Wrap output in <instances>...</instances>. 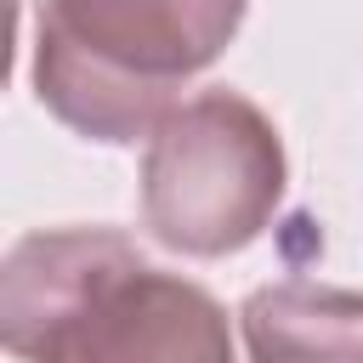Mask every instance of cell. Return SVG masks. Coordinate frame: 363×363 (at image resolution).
<instances>
[{"instance_id":"277c9868","label":"cell","mask_w":363,"mask_h":363,"mask_svg":"<svg viewBox=\"0 0 363 363\" xmlns=\"http://www.w3.org/2000/svg\"><path fill=\"white\" fill-rule=\"evenodd\" d=\"M79 363H233V329L204 284L136 267L96 312Z\"/></svg>"},{"instance_id":"3957f363","label":"cell","mask_w":363,"mask_h":363,"mask_svg":"<svg viewBox=\"0 0 363 363\" xmlns=\"http://www.w3.org/2000/svg\"><path fill=\"white\" fill-rule=\"evenodd\" d=\"M147 267L113 227H40L11 244L0 272V335L17 363H79L108 295Z\"/></svg>"},{"instance_id":"6da1fadb","label":"cell","mask_w":363,"mask_h":363,"mask_svg":"<svg viewBox=\"0 0 363 363\" xmlns=\"http://www.w3.org/2000/svg\"><path fill=\"white\" fill-rule=\"evenodd\" d=\"M244 23V0H45L40 102L91 142L153 136Z\"/></svg>"},{"instance_id":"7a4b0ae2","label":"cell","mask_w":363,"mask_h":363,"mask_svg":"<svg viewBox=\"0 0 363 363\" xmlns=\"http://www.w3.org/2000/svg\"><path fill=\"white\" fill-rule=\"evenodd\" d=\"M284 199L278 125L238 91L187 96L142 153V227L182 255L244 250Z\"/></svg>"},{"instance_id":"5b68a950","label":"cell","mask_w":363,"mask_h":363,"mask_svg":"<svg viewBox=\"0 0 363 363\" xmlns=\"http://www.w3.org/2000/svg\"><path fill=\"white\" fill-rule=\"evenodd\" d=\"M238 318L255 363H363V289L289 278L255 289Z\"/></svg>"}]
</instances>
